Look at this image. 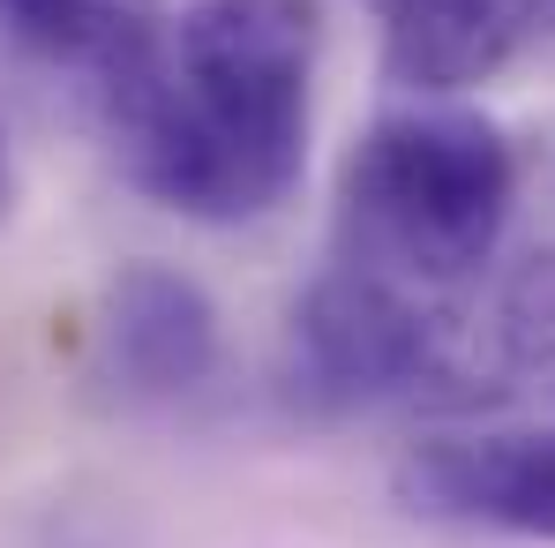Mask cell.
Returning <instances> with one entry per match:
<instances>
[{"instance_id": "cell-1", "label": "cell", "mask_w": 555, "mask_h": 548, "mask_svg": "<svg viewBox=\"0 0 555 548\" xmlns=\"http://www.w3.org/2000/svg\"><path fill=\"white\" fill-rule=\"evenodd\" d=\"M315 46V0H188L173 46L98 84L120 174L203 226L278 211L308 166Z\"/></svg>"}, {"instance_id": "cell-4", "label": "cell", "mask_w": 555, "mask_h": 548, "mask_svg": "<svg viewBox=\"0 0 555 548\" xmlns=\"http://www.w3.org/2000/svg\"><path fill=\"white\" fill-rule=\"evenodd\" d=\"M405 511L495 526L555 541V429H503V436H436L398 458Z\"/></svg>"}, {"instance_id": "cell-10", "label": "cell", "mask_w": 555, "mask_h": 548, "mask_svg": "<svg viewBox=\"0 0 555 548\" xmlns=\"http://www.w3.org/2000/svg\"><path fill=\"white\" fill-rule=\"evenodd\" d=\"M533 23H548V30H555V0H533Z\"/></svg>"}, {"instance_id": "cell-6", "label": "cell", "mask_w": 555, "mask_h": 548, "mask_svg": "<svg viewBox=\"0 0 555 548\" xmlns=\"http://www.w3.org/2000/svg\"><path fill=\"white\" fill-rule=\"evenodd\" d=\"M383 15V76L398 91L451 98L488 84L518 53L533 0H390Z\"/></svg>"}, {"instance_id": "cell-2", "label": "cell", "mask_w": 555, "mask_h": 548, "mask_svg": "<svg viewBox=\"0 0 555 548\" xmlns=\"http://www.w3.org/2000/svg\"><path fill=\"white\" fill-rule=\"evenodd\" d=\"M511 143L480 113H390L346 158L338 226L346 264L405 278L421 293L465 285L495 256L511 218Z\"/></svg>"}, {"instance_id": "cell-8", "label": "cell", "mask_w": 555, "mask_h": 548, "mask_svg": "<svg viewBox=\"0 0 555 548\" xmlns=\"http://www.w3.org/2000/svg\"><path fill=\"white\" fill-rule=\"evenodd\" d=\"M495 375L511 391H555V248L518 256L511 278L495 285Z\"/></svg>"}, {"instance_id": "cell-11", "label": "cell", "mask_w": 555, "mask_h": 548, "mask_svg": "<svg viewBox=\"0 0 555 548\" xmlns=\"http://www.w3.org/2000/svg\"><path fill=\"white\" fill-rule=\"evenodd\" d=\"M383 8H390V0H383Z\"/></svg>"}, {"instance_id": "cell-9", "label": "cell", "mask_w": 555, "mask_h": 548, "mask_svg": "<svg viewBox=\"0 0 555 548\" xmlns=\"http://www.w3.org/2000/svg\"><path fill=\"white\" fill-rule=\"evenodd\" d=\"M15 218V151H8V128H0V226Z\"/></svg>"}, {"instance_id": "cell-3", "label": "cell", "mask_w": 555, "mask_h": 548, "mask_svg": "<svg viewBox=\"0 0 555 548\" xmlns=\"http://www.w3.org/2000/svg\"><path fill=\"white\" fill-rule=\"evenodd\" d=\"M451 316L421 285L369 264H338L293 301V391L308 406H383V398H465Z\"/></svg>"}, {"instance_id": "cell-5", "label": "cell", "mask_w": 555, "mask_h": 548, "mask_svg": "<svg viewBox=\"0 0 555 548\" xmlns=\"http://www.w3.org/2000/svg\"><path fill=\"white\" fill-rule=\"evenodd\" d=\"M98 361L128 398H188L218 375V308L173 264H128L105 285Z\"/></svg>"}, {"instance_id": "cell-7", "label": "cell", "mask_w": 555, "mask_h": 548, "mask_svg": "<svg viewBox=\"0 0 555 548\" xmlns=\"http://www.w3.org/2000/svg\"><path fill=\"white\" fill-rule=\"evenodd\" d=\"M0 23L46 61L91 68L98 84L158 46V0H0Z\"/></svg>"}]
</instances>
